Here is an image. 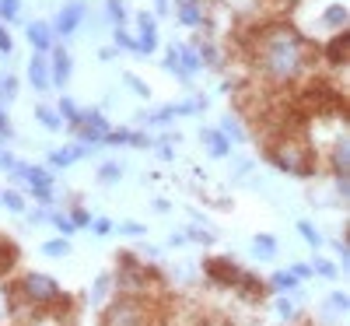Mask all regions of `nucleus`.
<instances>
[{
  "mask_svg": "<svg viewBox=\"0 0 350 326\" xmlns=\"http://www.w3.org/2000/svg\"><path fill=\"white\" fill-rule=\"evenodd\" d=\"M14 263H18V246L8 239V235H0V277H4Z\"/></svg>",
  "mask_w": 350,
  "mask_h": 326,
  "instance_id": "16",
  "label": "nucleus"
},
{
  "mask_svg": "<svg viewBox=\"0 0 350 326\" xmlns=\"http://www.w3.org/2000/svg\"><path fill=\"white\" fill-rule=\"evenodd\" d=\"M298 231L305 235V239H308V242H312L315 249H319V246H323V239H319V231H315V228H312L308 221H301V225H298Z\"/></svg>",
  "mask_w": 350,
  "mask_h": 326,
  "instance_id": "30",
  "label": "nucleus"
},
{
  "mask_svg": "<svg viewBox=\"0 0 350 326\" xmlns=\"http://www.w3.org/2000/svg\"><path fill=\"white\" fill-rule=\"evenodd\" d=\"M203 271H207L211 281L228 284V288H239V281H242V274H245L239 263H231V260H224V256H211L207 263H203Z\"/></svg>",
  "mask_w": 350,
  "mask_h": 326,
  "instance_id": "6",
  "label": "nucleus"
},
{
  "mask_svg": "<svg viewBox=\"0 0 350 326\" xmlns=\"http://www.w3.org/2000/svg\"><path fill=\"white\" fill-rule=\"evenodd\" d=\"M312 271H315L319 277H340V274H336V266H333L329 260H315V266H312Z\"/></svg>",
  "mask_w": 350,
  "mask_h": 326,
  "instance_id": "27",
  "label": "nucleus"
},
{
  "mask_svg": "<svg viewBox=\"0 0 350 326\" xmlns=\"http://www.w3.org/2000/svg\"><path fill=\"white\" fill-rule=\"evenodd\" d=\"M36 120H39L42 127H49V130H60V127H64L60 112H53L49 105H36Z\"/></svg>",
  "mask_w": 350,
  "mask_h": 326,
  "instance_id": "18",
  "label": "nucleus"
},
{
  "mask_svg": "<svg viewBox=\"0 0 350 326\" xmlns=\"http://www.w3.org/2000/svg\"><path fill=\"white\" fill-rule=\"evenodd\" d=\"M102 326H151L148 299H140V294H120L116 302H109Z\"/></svg>",
  "mask_w": 350,
  "mask_h": 326,
  "instance_id": "2",
  "label": "nucleus"
},
{
  "mask_svg": "<svg viewBox=\"0 0 350 326\" xmlns=\"http://www.w3.org/2000/svg\"><path fill=\"white\" fill-rule=\"evenodd\" d=\"M175 14H179L183 25L200 28L203 21H207V4H203V0H175Z\"/></svg>",
  "mask_w": 350,
  "mask_h": 326,
  "instance_id": "9",
  "label": "nucleus"
},
{
  "mask_svg": "<svg viewBox=\"0 0 350 326\" xmlns=\"http://www.w3.org/2000/svg\"><path fill=\"white\" fill-rule=\"evenodd\" d=\"M92 155V144H70V147H56V151H49V165L53 168H67L74 165L77 158Z\"/></svg>",
  "mask_w": 350,
  "mask_h": 326,
  "instance_id": "11",
  "label": "nucleus"
},
{
  "mask_svg": "<svg viewBox=\"0 0 350 326\" xmlns=\"http://www.w3.org/2000/svg\"><path fill=\"white\" fill-rule=\"evenodd\" d=\"M116 46H120V49H130V53H137V39L126 32V28H116Z\"/></svg>",
  "mask_w": 350,
  "mask_h": 326,
  "instance_id": "25",
  "label": "nucleus"
},
{
  "mask_svg": "<svg viewBox=\"0 0 350 326\" xmlns=\"http://www.w3.org/2000/svg\"><path fill=\"white\" fill-rule=\"evenodd\" d=\"M32 326H56V323H46V319H42V323H32Z\"/></svg>",
  "mask_w": 350,
  "mask_h": 326,
  "instance_id": "38",
  "label": "nucleus"
},
{
  "mask_svg": "<svg viewBox=\"0 0 350 326\" xmlns=\"http://www.w3.org/2000/svg\"><path fill=\"white\" fill-rule=\"evenodd\" d=\"M95 231H98V235H105V231H112V225H109L105 218H98V221H95Z\"/></svg>",
  "mask_w": 350,
  "mask_h": 326,
  "instance_id": "36",
  "label": "nucleus"
},
{
  "mask_svg": "<svg viewBox=\"0 0 350 326\" xmlns=\"http://www.w3.org/2000/svg\"><path fill=\"white\" fill-rule=\"evenodd\" d=\"M319 56H323V60H329L333 67H343V64H347V28H343V32H333V39L319 49Z\"/></svg>",
  "mask_w": 350,
  "mask_h": 326,
  "instance_id": "13",
  "label": "nucleus"
},
{
  "mask_svg": "<svg viewBox=\"0 0 350 326\" xmlns=\"http://www.w3.org/2000/svg\"><path fill=\"white\" fill-rule=\"evenodd\" d=\"M70 225H74V228H84V225H92V214H88L84 207H74V211H70Z\"/></svg>",
  "mask_w": 350,
  "mask_h": 326,
  "instance_id": "28",
  "label": "nucleus"
},
{
  "mask_svg": "<svg viewBox=\"0 0 350 326\" xmlns=\"http://www.w3.org/2000/svg\"><path fill=\"white\" fill-rule=\"evenodd\" d=\"M291 274H295L298 281H301V277H312V266H308V263H295V266H291Z\"/></svg>",
  "mask_w": 350,
  "mask_h": 326,
  "instance_id": "32",
  "label": "nucleus"
},
{
  "mask_svg": "<svg viewBox=\"0 0 350 326\" xmlns=\"http://www.w3.org/2000/svg\"><path fill=\"white\" fill-rule=\"evenodd\" d=\"M123 231H126V235H140L144 228H140V225H123Z\"/></svg>",
  "mask_w": 350,
  "mask_h": 326,
  "instance_id": "37",
  "label": "nucleus"
},
{
  "mask_svg": "<svg viewBox=\"0 0 350 326\" xmlns=\"http://www.w3.org/2000/svg\"><path fill=\"white\" fill-rule=\"evenodd\" d=\"M53 221H56V228H60V231H64V235H70V231H74V225H70V221H67V218H64V214H56V218H53Z\"/></svg>",
  "mask_w": 350,
  "mask_h": 326,
  "instance_id": "35",
  "label": "nucleus"
},
{
  "mask_svg": "<svg viewBox=\"0 0 350 326\" xmlns=\"http://www.w3.org/2000/svg\"><path fill=\"white\" fill-rule=\"evenodd\" d=\"M0 53H14V39H11V32L4 28V21H0Z\"/></svg>",
  "mask_w": 350,
  "mask_h": 326,
  "instance_id": "31",
  "label": "nucleus"
},
{
  "mask_svg": "<svg viewBox=\"0 0 350 326\" xmlns=\"http://www.w3.org/2000/svg\"><path fill=\"white\" fill-rule=\"evenodd\" d=\"M270 284H273V288H280V291H291V288H298V277L291 274V271H277V274L270 277Z\"/></svg>",
  "mask_w": 350,
  "mask_h": 326,
  "instance_id": "21",
  "label": "nucleus"
},
{
  "mask_svg": "<svg viewBox=\"0 0 350 326\" xmlns=\"http://www.w3.org/2000/svg\"><path fill=\"white\" fill-rule=\"evenodd\" d=\"M105 11H109V18H112L116 28L126 25V4H123V0H105Z\"/></svg>",
  "mask_w": 350,
  "mask_h": 326,
  "instance_id": "19",
  "label": "nucleus"
},
{
  "mask_svg": "<svg viewBox=\"0 0 350 326\" xmlns=\"http://www.w3.org/2000/svg\"><path fill=\"white\" fill-rule=\"evenodd\" d=\"M28 81H32V88H39V92H49V64H46V56L36 53L32 60H28Z\"/></svg>",
  "mask_w": 350,
  "mask_h": 326,
  "instance_id": "14",
  "label": "nucleus"
},
{
  "mask_svg": "<svg viewBox=\"0 0 350 326\" xmlns=\"http://www.w3.org/2000/svg\"><path fill=\"white\" fill-rule=\"evenodd\" d=\"M120 175H123V165H120V162H105V165L98 168V179H102V183H116Z\"/></svg>",
  "mask_w": 350,
  "mask_h": 326,
  "instance_id": "23",
  "label": "nucleus"
},
{
  "mask_svg": "<svg viewBox=\"0 0 350 326\" xmlns=\"http://www.w3.org/2000/svg\"><path fill=\"white\" fill-rule=\"evenodd\" d=\"M277 312H280V316H284V319H291V316H298V309H295V305H291V302H287V299H284V302H280V305H277Z\"/></svg>",
  "mask_w": 350,
  "mask_h": 326,
  "instance_id": "34",
  "label": "nucleus"
},
{
  "mask_svg": "<svg viewBox=\"0 0 350 326\" xmlns=\"http://www.w3.org/2000/svg\"><path fill=\"white\" fill-rule=\"evenodd\" d=\"M84 144H102L105 140V134L112 130L109 127V120H105V116L98 112V109H81V116H77V123L70 127Z\"/></svg>",
  "mask_w": 350,
  "mask_h": 326,
  "instance_id": "5",
  "label": "nucleus"
},
{
  "mask_svg": "<svg viewBox=\"0 0 350 326\" xmlns=\"http://www.w3.org/2000/svg\"><path fill=\"white\" fill-rule=\"evenodd\" d=\"M0 200H4L11 211H25V197L21 193H14V190H8V193H0Z\"/></svg>",
  "mask_w": 350,
  "mask_h": 326,
  "instance_id": "26",
  "label": "nucleus"
},
{
  "mask_svg": "<svg viewBox=\"0 0 350 326\" xmlns=\"http://www.w3.org/2000/svg\"><path fill=\"white\" fill-rule=\"evenodd\" d=\"M200 140H203V147H207V151H211L214 158H224V155H228V147H231V144H228V137H224L221 130H203V134H200Z\"/></svg>",
  "mask_w": 350,
  "mask_h": 326,
  "instance_id": "15",
  "label": "nucleus"
},
{
  "mask_svg": "<svg viewBox=\"0 0 350 326\" xmlns=\"http://www.w3.org/2000/svg\"><path fill=\"white\" fill-rule=\"evenodd\" d=\"M123 81H126V84L133 88V92H137V95H144V99H148V95H151V88H148V84H144V81H137V74H123Z\"/></svg>",
  "mask_w": 350,
  "mask_h": 326,
  "instance_id": "29",
  "label": "nucleus"
},
{
  "mask_svg": "<svg viewBox=\"0 0 350 326\" xmlns=\"http://www.w3.org/2000/svg\"><path fill=\"white\" fill-rule=\"evenodd\" d=\"M49 53H53V67H49V84H53V88H64V84H67V77H70V53H67L64 46H53Z\"/></svg>",
  "mask_w": 350,
  "mask_h": 326,
  "instance_id": "10",
  "label": "nucleus"
},
{
  "mask_svg": "<svg viewBox=\"0 0 350 326\" xmlns=\"http://www.w3.org/2000/svg\"><path fill=\"white\" fill-rule=\"evenodd\" d=\"M165 67L175 74V77H183V81H189L203 64H200V56H196V49L189 46V42H175L172 49H168V56H165Z\"/></svg>",
  "mask_w": 350,
  "mask_h": 326,
  "instance_id": "4",
  "label": "nucleus"
},
{
  "mask_svg": "<svg viewBox=\"0 0 350 326\" xmlns=\"http://www.w3.org/2000/svg\"><path fill=\"white\" fill-rule=\"evenodd\" d=\"M18 11H21V0H0V21L4 25H11L18 18Z\"/></svg>",
  "mask_w": 350,
  "mask_h": 326,
  "instance_id": "22",
  "label": "nucleus"
},
{
  "mask_svg": "<svg viewBox=\"0 0 350 326\" xmlns=\"http://www.w3.org/2000/svg\"><path fill=\"white\" fill-rule=\"evenodd\" d=\"M84 14H88V4H84V0H70V4L60 8V14H56V21H53V36H74Z\"/></svg>",
  "mask_w": 350,
  "mask_h": 326,
  "instance_id": "7",
  "label": "nucleus"
},
{
  "mask_svg": "<svg viewBox=\"0 0 350 326\" xmlns=\"http://www.w3.org/2000/svg\"><path fill=\"white\" fill-rule=\"evenodd\" d=\"M56 105H60V120H67L70 127L77 123V116H81V109H77V102L70 99V95H64L60 102H56Z\"/></svg>",
  "mask_w": 350,
  "mask_h": 326,
  "instance_id": "20",
  "label": "nucleus"
},
{
  "mask_svg": "<svg viewBox=\"0 0 350 326\" xmlns=\"http://www.w3.org/2000/svg\"><path fill=\"white\" fill-rule=\"evenodd\" d=\"M137 28H140V36H133V39H137V53H140V56L154 53V49H158V25H154V14L140 11V14H137Z\"/></svg>",
  "mask_w": 350,
  "mask_h": 326,
  "instance_id": "8",
  "label": "nucleus"
},
{
  "mask_svg": "<svg viewBox=\"0 0 350 326\" xmlns=\"http://www.w3.org/2000/svg\"><path fill=\"white\" fill-rule=\"evenodd\" d=\"M25 36H28V42L36 46V53H42V56L53 49V25H46V21H28Z\"/></svg>",
  "mask_w": 350,
  "mask_h": 326,
  "instance_id": "12",
  "label": "nucleus"
},
{
  "mask_svg": "<svg viewBox=\"0 0 350 326\" xmlns=\"http://www.w3.org/2000/svg\"><path fill=\"white\" fill-rule=\"evenodd\" d=\"M42 253H46V256H67V253H70V246H67L64 239H49V242L42 246Z\"/></svg>",
  "mask_w": 350,
  "mask_h": 326,
  "instance_id": "24",
  "label": "nucleus"
},
{
  "mask_svg": "<svg viewBox=\"0 0 350 326\" xmlns=\"http://www.w3.org/2000/svg\"><path fill=\"white\" fill-rule=\"evenodd\" d=\"M245 53L252 56L256 74L267 84H295L319 56V49L298 32L291 21H262L256 25L249 39H245Z\"/></svg>",
  "mask_w": 350,
  "mask_h": 326,
  "instance_id": "1",
  "label": "nucleus"
},
{
  "mask_svg": "<svg viewBox=\"0 0 350 326\" xmlns=\"http://www.w3.org/2000/svg\"><path fill=\"white\" fill-rule=\"evenodd\" d=\"M329 305H333L336 312H343V309H347V294H343V291H336L333 299H329Z\"/></svg>",
  "mask_w": 350,
  "mask_h": 326,
  "instance_id": "33",
  "label": "nucleus"
},
{
  "mask_svg": "<svg viewBox=\"0 0 350 326\" xmlns=\"http://www.w3.org/2000/svg\"><path fill=\"white\" fill-rule=\"evenodd\" d=\"M252 253L262 256V260H270L277 253V239H273V235H256V239H252Z\"/></svg>",
  "mask_w": 350,
  "mask_h": 326,
  "instance_id": "17",
  "label": "nucleus"
},
{
  "mask_svg": "<svg viewBox=\"0 0 350 326\" xmlns=\"http://www.w3.org/2000/svg\"><path fill=\"white\" fill-rule=\"evenodd\" d=\"M11 291H18L21 302L36 305V309H49V305H56V302H64L60 284H56L49 274H25V277L18 281V288H11Z\"/></svg>",
  "mask_w": 350,
  "mask_h": 326,
  "instance_id": "3",
  "label": "nucleus"
}]
</instances>
